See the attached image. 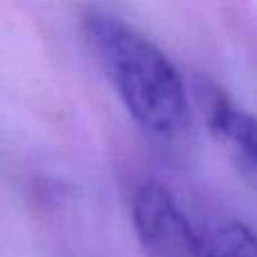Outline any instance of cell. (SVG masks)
I'll return each mask as SVG.
<instances>
[{
	"label": "cell",
	"mask_w": 257,
	"mask_h": 257,
	"mask_svg": "<svg viewBox=\"0 0 257 257\" xmlns=\"http://www.w3.org/2000/svg\"><path fill=\"white\" fill-rule=\"evenodd\" d=\"M86 32L133 120L156 136L181 131L190 113L187 93L167 54L113 14L90 12Z\"/></svg>",
	"instance_id": "6da1fadb"
},
{
	"label": "cell",
	"mask_w": 257,
	"mask_h": 257,
	"mask_svg": "<svg viewBox=\"0 0 257 257\" xmlns=\"http://www.w3.org/2000/svg\"><path fill=\"white\" fill-rule=\"evenodd\" d=\"M131 221L147 257H203V239L160 183L147 181L136 190Z\"/></svg>",
	"instance_id": "7a4b0ae2"
},
{
	"label": "cell",
	"mask_w": 257,
	"mask_h": 257,
	"mask_svg": "<svg viewBox=\"0 0 257 257\" xmlns=\"http://www.w3.org/2000/svg\"><path fill=\"white\" fill-rule=\"evenodd\" d=\"M196 93L203 99L205 122L212 138L230 156L248 181L255 178V122L241 106H237L221 88L201 84Z\"/></svg>",
	"instance_id": "3957f363"
},
{
	"label": "cell",
	"mask_w": 257,
	"mask_h": 257,
	"mask_svg": "<svg viewBox=\"0 0 257 257\" xmlns=\"http://www.w3.org/2000/svg\"><path fill=\"white\" fill-rule=\"evenodd\" d=\"M203 257H257L253 230L241 221L223 223L203 241Z\"/></svg>",
	"instance_id": "277c9868"
}]
</instances>
